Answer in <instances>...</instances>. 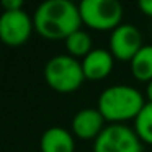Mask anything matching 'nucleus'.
<instances>
[{"instance_id": "obj_4", "label": "nucleus", "mask_w": 152, "mask_h": 152, "mask_svg": "<svg viewBox=\"0 0 152 152\" xmlns=\"http://www.w3.org/2000/svg\"><path fill=\"white\" fill-rule=\"evenodd\" d=\"M79 10L82 23L96 31H115L123 20V7L118 0H83Z\"/></svg>"}, {"instance_id": "obj_1", "label": "nucleus", "mask_w": 152, "mask_h": 152, "mask_svg": "<svg viewBox=\"0 0 152 152\" xmlns=\"http://www.w3.org/2000/svg\"><path fill=\"white\" fill-rule=\"evenodd\" d=\"M34 31L44 39L57 41L70 36L80 30L82 17L79 5L70 0H46L33 15Z\"/></svg>"}, {"instance_id": "obj_15", "label": "nucleus", "mask_w": 152, "mask_h": 152, "mask_svg": "<svg viewBox=\"0 0 152 152\" xmlns=\"http://www.w3.org/2000/svg\"><path fill=\"white\" fill-rule=\"evenodd\" d=\"M139 10H141L145 17L152 18V0H141V2H139Z\"/></svg>"}, {"instance_id": "obj_5", "label": "nucleus", "mask_w": 152, "mask_h": 152, "mask_svg": "<svg viewBox=\"0 0 152 152\" xmlns=\"http://www.w3.org/2000/svg\"><path fill=\"white\" fill-rule=\"evenodd\" d=\"M93 152H142V144L134 129L124 124H110L95 139Z\"/></svg>"}, {"instance_id": "obj_12", "label": "nucleus", "mask_w": 152, "mask_h": 152, "mask_svg": "<svg viewBox=\"0 0 152 152\" xmlns=\"http://www.w3.org/2000/svg\"><path fill=\"white\" fill-rule=\"evenodd\" d=\"M66 49L69 51V56L72 57H83L85 59L90 53L93 51L92 48V38L87 31L79 30L75 33H72L66 39Z\"/></svg>"}, {"instance_id": "obj_14", "label": "nucleus", "mask_w": 152, "mask_h": 152, "mask_svg": "<svg viewBox=\"0 0 152 152\" xmlns=\"http://www.w3.org/2000/svg\"><path fill=\"white\" fill-rule=\"evenodd\" d=\"M4 12H18L23 10V2L21 0H4L2 2Z\"/></svg>"}, {"instance_id": "obj_13", "label": "nucleus", "mask_w": 152, "mask_h": 152, "mask_svg": "<svg viewBox=\"0 0 152 152\" xmlns=\"http://www.w3.org/2000/svg\"><path fill=\"white\" fill-rule=\"evenodd\" d=\"M134 131L141 141L152 145V103H145L134 119Z\"/></svg>"}, {"instance_id": "obj_7", "label": "nucleus", "mask_w": 152, "mask_h": 152, "mask_svg": "<svg viewBox=\"0 0 152 152\" xmlns=\"http://www.w3.org/2000/svg\"><path fill=\"white\" fill-rule=\"evenodd\" d=\"M142 36L141 31L129 23H121L115 31H111L110 38V53L118 61H129L142 49Z\"/></svg>"}, {"instance_id": "obj_16", "label": "nucleus", "mask_w": 152, "mask_h": 152, "mask_svg": "<svg viewBox=\"0 0 152 152\" xmlns=\"http://www.w3.org/2000/svg\"><path fill=\"white\" fill-rule=\"evenodd\" d=\"M145 95H147L149 103H152V80L147 83V90H145Z\"/></svg>"}, {"instance_id": "obj_10", "label": "nucleus", "mask_w": 152, "mask_h": 152, "mask_svg": "<svg viewBox=\"0 0 152 152\" xmlns=\"http://www.w3.org/2000/svg\"><path fill=\"white\" fill-rule=\"evenodd\" d=\"M41 152H74L75 144L74 137L67 129L61 126H53L46 129L39 141Z\"/></svg>"}, {"instance_id": "obj_3", "label": "nucleus", "mask_w": 152, "mask_h": 152, "mask_svg": "<svg viewBox=\"0 0 152 152\" xmlns=\"http://www.w3.org/2000/svg\"><path fill=\"white\" fill-rule=\"evenodd\" d=\"M44 79L53 90L59 93H72L85 80L82 62L72 56H54L44 66Z\"/></svg>"}, {"instance_id": "obj_11", "label": "nucleus", "mask_w": 152, "mask_h": 152, "mask_svg": "<svg viewBox=\"0 0 152 152\" xmlns=\"http://www.w3.org/2000/svg\"><path fill=\"white\" fill-rule=\"evenodd\" d=\"M131 74L139 82L152 80V44H145L131 61Z\"/></svg>"}, {"instance_id": "obj_6", "label": "nucleus", "mask_w": 152, "mask_h": 152, "mask_svg": "<svg viewBox=\"0 0 152 152\" xmlns=\"http://www.w3.org/2000/svg\"><path fill=\"white\" fill-rule=\"evenodd\" d=\"M34 21L25 10L4 12L0 17V39L7 46H21L30 39Z\"/></svg>"}, {"instance_id": "obj_9", "label": "nucleus", "mask_w": 152, "mask_h": 152, "mask_svg": "<svg viewBox=\"0 0 152 152\" xmlns=\"http://www.w3.org/2000/svg\"><path fill=\"white\" fill-rule=\"evenodd\" d=\"M113 62H115V57H113V54L110 51L93 49L82 61V69H83L85 80H93V82L103 80L105 77L110 75V72L113 69Z\"/></svg>"}, {"instance_id": "obj_8", "label": "nucleus", "mask_w": 152, "mask_h": 152, "mask_svg": "<svg viewBox=\"0 0 152 152\" xmlns=\"http://www.w3.org/2000/svg\"><path fill=\"white\" fill-rule=\"evenodd\" d=\"M106 119L98 111V108H83L75 113L72 119V131L80 139H96L103 132Z\"/></svg>"}, {"instance_id": "obj_2", "label": "nucleus", "mask_w": 152, "mask_h": 152, "mask_svg": "<svg viewBox=\"0 0 152 152\" xmlns=\"http://www.w3.org/2000/svg\"><path fill=\"white\" fill-rule=\"evenodd\" d=\"M144 105L142 93L129 85H111L98 96V111L111 124L136 119Z\"/></svg>"}]
</instances>
